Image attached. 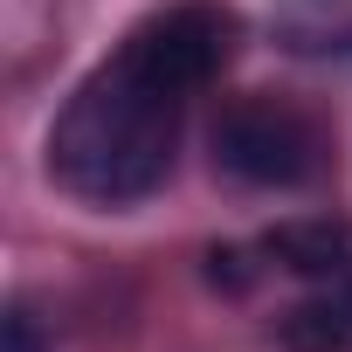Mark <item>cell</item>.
<instances>
[{"instance_id":"obj_6","label":"cell","mask_w":352,"mask_h":352,"mask_svg":"<svg viewBox=\"0 0 352 352\" xmlns=\"http://www.w3.org/2000/svg\"><path fill=\"white\" fill-rule=\"evenodd\" d=\"M345 49H352V35H345Z\"/></svg>"},{"instance_id":"obj_3","label":"cell","mask_w":352,"mask_h":352,"mask_svg":"<svg viewBox=\"0 0 352 352\" xmlns=\"http://www.w3.org/2000/svg\"><path fill=\"white\" fill-rule=\"evenodd\" d=\"M256 256H263V270H290V276L331 283V276L352 270V221H338V214L283 221V228H270V235L256 242Z\"/></svg>"},{"instance_id":"obj_5","label":"cell","mask_w":352,"mask_h":352,"mask_svg":"<svg viewBox=\"0 0 352 352\" xmlns=\"http://www.w3.org/2000/svg\"><path fill=\"white\" fill-rule=\"evenodd\" d=\"M0 352H42V331H35L28 311H8V345H0Z\"/></svg>"},{"instance_id":"obj_1","label":"cell","mask_w":352,"mask_h":352,"mask_svg":"<svg viewBox=\"0 0 352 352\" xmlns=\"http://www.w3.org/2000/svg\"><path fill=\"white\" fill-rule=\"evenodd\" d=\"M242 14L228 0H166L138 14L118 49L63 97L42 138L49 180L83 208H138L180 166L187 111L228 76Z\"/></svg>"},{"instance_id":"obj_2","label":"cell","mask_w":352,"mask_h":352,"mask_svg":"<svg viewBox=\"0 0 352 352\" xmlns=\"http://www.w3.org/2000/svg\"><path fill=\"white\" fill-rule=\"evenodd\" d=\"M208 152L214 173H228L249 194H304L331 173V124L297 97L249 90L221 104V118L208 124Z\"/></svg>"},{"instance_id":"obj_4","label":"cell","mask_w":352,"mask_h":352,"mask_svg":"<svg viewBox=\"0 0 352 352\" xmlns=\"http://www.w3.org/2000/svg\"><path fill=\"white\" fill-rule=\"evenodd\" d=\"M283 352H352V270L318 283L304 304H290L276 318Z\"/></svg>"}]
</instances>
